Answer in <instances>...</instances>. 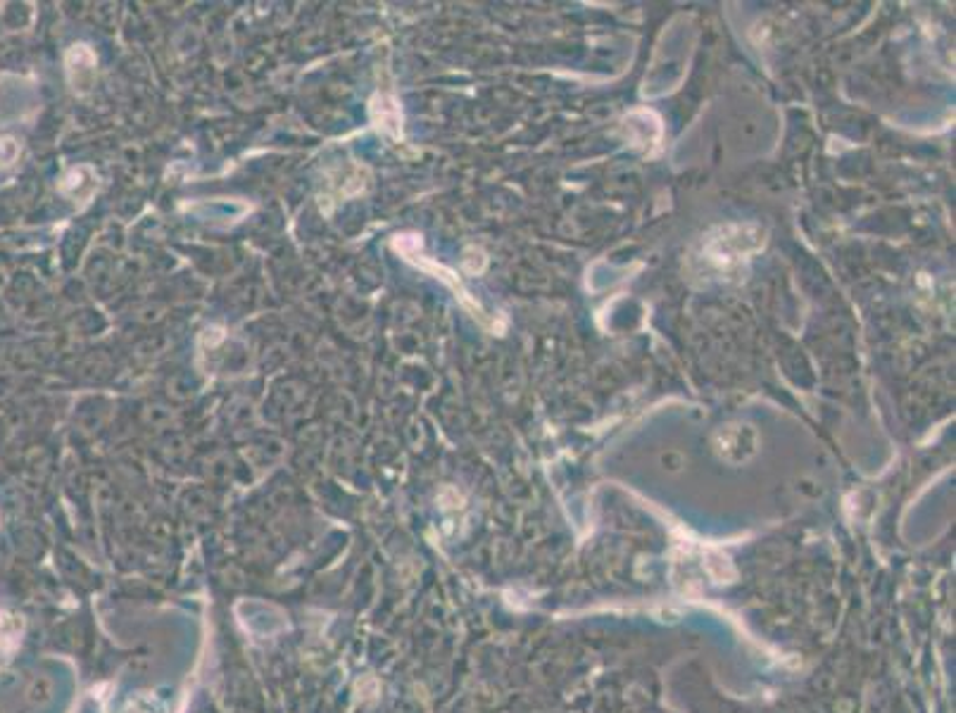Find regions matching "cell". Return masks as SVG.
<instances>
[{
	"label": "cell",
	"mask_w": 956,
	"mask_h": 713,
	"mask_svg": "<svg viewBox=\"0 0 956 713\" xmlns=\"http://www.w3.org/2000/svg\"><path fill=\"white\" fill-rule=\"evenodd\" d=\"M393 248L398 250L404 260L410 262V264H414V267H419L426 273H433L435 279L445 281V283L454 291V295H457V300L462 302V307H466L473 319H478V322L483 323V326H491V329H495L493 319L488 317V314L483 312V307H481V304H478L472 295H469V291H466L464 285L460 283V279H457L450 269H445L443 264H435L431 257L422 254V238L416 236V233H403V236H395L393 238Z\"/></svg>",
	"instance_id": "cell-1"
},
{
	"label": "cell",
	"mask_w": 956,
	"mask_h": 713,
	"mask_svg": "<svg viewBox=\"0 0 956 713\" xmlns=\"http://www.w3.org/2000/svg\"><path fill=\"white\" fill-rule=\"evenodd\" d=\"M714 445L721 460L731 461V464H742L757 452V433L752 431V426L735 423V426L721 428L714 438Z\"/></svg>",
	"instance_id": "cell-2"
},
{
	"label": "cell",
	"mask_w": 956,
	"mask_h": 713,
	"mask_svg": "<svg viewBox=\"0 0 956 713\" xmlns=\"http://www.w3.org/2000/svg\"><path fill=\"white\" fill-rule=\"evenodd\" d=\"M65 69H67L69 86L76 95L91 94L95 86V74H98V60L95 53L86 44H76L67 50L65 55Z\"/></svg>",
	"instance_id": "cell-3"
},
{
	"label": "cell",
	"mask_w": 956,
	"mask_h": 713,
	"mask_svg": "<svg viewBox=\"0 0 956 713\" xmlns=\"http://www.w3.org/2000/svg\"><path fill=\"white\" fill-rule=\"evenodd\" d=\"M372 119L383 134L393 138L403 136V112L393 95H373L372 98Z\"/></svg>",
	"instance_id": "cell-4"
},
{
	"label": "cell",
	"mask_w": 956,
	"mask_h": 713,
	"mask_svg": "<svg viewBox=\"0 0 956 713\" xmlns=\"http://www.w3.org/2000/svg\"><path fill=\"white\" fill-rule=\"evenodd\" d=\"M60 188H63V193L67 198L84 200V203H86L95 193V188H98V176H95L94 169L84 164V167L72 169Z\"/></svg>",
	"instance_id": "cell-5"
},
{
	"label": "cell",
	"mask_w": 956,
	"mask_h": 713,
	"mask_svg": "<svg viewBox=\"0 0 956 713\" xmlns=\"http://www.w3.org/2000/svg\"><path fill=\"white\" fill-rule=\"evenodd\" d=\"M15 647H17V626L5 616H0V664L10 659Z\"/></svg>",
	"instance_id": "cell-6"
},
{
	"label": "cell",
	"mask_w": 956,
	"mask_h": 713,
	"mask_svg": "<svg viewBox=\"0 0 956 713\" xmlns=\"http://www.w3.org/2000/svg\"><path fill=\"white\" fill-rule=\"evenodd\" d=\"M19 155V145L15 138H0V169L15 164Z\"/></svg>",
	"instance_id": "cell-7"
}]
</instances>
